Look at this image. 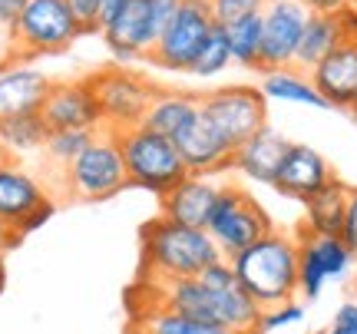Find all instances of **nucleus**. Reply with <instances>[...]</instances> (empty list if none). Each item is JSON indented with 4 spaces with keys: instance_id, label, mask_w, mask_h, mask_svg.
<instances>
[{
    "instance_id": "obj_1",
    "label": "nucleus",
    "mask_w": 357,
    "mask_h": 334,
    "mask_svg": "<svg viewBox=\"0 0 357 334\" xmlns=\"http://www.w3.org/2000/svg\"><path fill=\"white\" fill-rule=\"evenodd\" d=\"M218 245L205 229H189L159 215L142 225V278L153 284L199 278L208 265H215Z\"/></svg>"
},
{
    "instance_id": "obj_2",
    "label": "nucleus",
    "mask_w": 357,
    "mask_h": 334,
    "mask_svg": "<svg viewBox=\"0 0 357 334\" xmlns=\"http://www.w3.org/2000/svg\"><path fill=\"white\" fill-rule=\"evenodd\" d=\"M235 278L258 308H275L298 295V238L268 231L261 242L231 255Z\"/></svg>"
},
{
    "instance_id": "obj_3",
    "label": "nucleus",
    "mask_w": 357,
    "mask_h": 334,
    "mask_svg": "<svg viewBox=\"0 0 357 334\" xmlns=\"http://www.w3.org/2000/svg\"><path fill=\"white\" fill-rule=\"evenodd\" d=\"M146 288H149L153 305H162L169 311H178V314H189V318H199V321L208 324H222V328L238 334H258L261 308L248 298L245 288L212 291L199 278H182V282H169V284L146 282Z\"/></svg>"
},
{
    "instance_id": "obj_4",
    "label": "nucleus",
    "mask_w": 357,
    "mask_h": 334,
    "mask_svg": "<svg viewBox=\"0 0 357 334\" xmlns=\"http://www.w3.org/2000/svg\"><path fill=\"white\" fill-rule=\"evenodd\" d=\"M116 139H119V153H123V162H126L129 185L166 199L178 182L189 179V169L182 162L176 142L153 132V129H146L142 123L116 132Z\"/></svg>"
},
{
    "instance_id": "obj_5",
    "label": "nucleus",
    "mask_w": 357,
    "mask_h": 334,
    "mask_svg": "<svg viewBox=\"0 0 357 334\" xmlns=\"http://www.w3.org/2000/svg\"><path fill=\"white\" fill-rule=\"evenodd\" d=\"M63 185L66 195L79 202H106L126 189V162L113 129H100L96 139L73 159V166L63 169Z\"/></svg>"
},
{
    "instance_id": "obj_6",
    "label": "nucleus",
    "mask_w": 357,
    "mask_h": 334,
    "mask_svg": "<svg viewBox=\"0 0 357 334\" xmlns=\"http://www.w3.org/2000/svg\"><path fill=\"white\" fill-rule=\"evenodd\" d=\"M86 33L79 17L66 0H26L13 24L17 50L20 56H47V53H63Z\"/></svg>"
},
{
    "instance_id": "obj_7",
    "label": "nucleus",
    "mask_w": 357,
    "mask_h": 334,
    "mask_svg": "<svg viewBox=\"0 0 357 334\" xmlns=\"http://www.w3.org/2000/svg\"><path fill=\"white\" fill-rule=\"evenodd\" d=\"M205 231L212 235L218 252L225 258H231V255H238V252H245V248H252L255 242H261L268 231H275V225H271L265 208L258 206L245 189L222 185Z\"/></svg>"
},
{
    "instance_id": "obj_8",
    "label": "nucleus",
    "mask_w": 357,
    "mask_h": 334,
    "mask_svg": "<svg viewBox=\"0 0 357 334\" xmlns=\"http://www.w3.org/2000/svg\"><path fill=\"white\" fill-rule=\"evenodd\" d=\"M93 93L100 100V113H102V129H132L142 123V116L149 113V106L155 100V86L149 79H142L139 73H132L126 66H113V70H102L89 77Z\"/></svg>"
},
{
    "instance_id": "obj_9",
    "label": "nucleus",
    "mask_w": 357,
    "mask_h": 334,
    "mask_svg": "<svg viewBox=\"0 0 357 334\" xmlns=\"http://www.w3.org/2000/svg\"><path fill=\"white\" fill-rule=\"evenodd\" d=\"M215 26L218 24L212 17L208 0H182L172 24L166 26V33H162V40H159V47L153 50L149 60L155 66H162V70H172V73H189L199 50L205 47V40L212 37Z\"/></svg>"
},
{
    "instance_id": "obj_10",
    "label": "nucleus",
    "mask_w": 357,
    "mask_h": 334,
    "mask_svg": "<svg viewBox=\"0 0 357 334\" xmlns=\"http://www.w3.org/2000/svg\"><path fill=\"white\" fill-rule=\"evenodd\" d=\"M202 109L235 149L245 139H252L258 129L268 126V100L258 86H245V83H231V86L205 93Z\"/></svg>"
},
{
    "instance_id": "obj_11",
    "label": "nucleus",
    "mask_w": 357,
    "mask_h": 334,
    "mask_svg": "<svg viewBox=\"0 0 357 334\" xmlns=\"http://www.w3.org/2000/svg\"><path fill=\"white\" fill-rule=\"evenodd\" d=\"M307 17H311V10L305 7V0H265V10H261V73L294 66Z\"/></svg>"
},
{
    "instance_id": "obj_12",
    "label": "nucleus",
    "mask_w": 357,
    "mask_h": 334,
    "mask_svg": "<svg viewBox=\"0 0 357 334\" xmlns=\"http://www.w3.org/2000/svg\"><path fill=\"white\" fill-rule=\"evenodd\" d=\"M43 123L50 126V132L60 129H100L102 126V113H100V100L93 93V83L86 79H60L53 83L47 100L40 106Z\"/></svg>"
},
{
    "instance_id": "obj_13",
    "label": "nucleus",
    "mask_w": 357,
    "mask_h": 334,
    "mask_svg": "<svg viewBox=\"0 0 357 334\" xmlns=\"http://www.w3.org/2000/svg\"><path fill=\"white\" fill-rule=\"evenodd\" d=\"M172 142H176L178 155H182V162L189 169V176H218V172L231 169L235 146H231V142L222 136V129L205 116V109H199V116H195Z\"/></svg>"
},
{
    "instance_id": "obj_14",
    "label": "nucleus",
    "mask_w": 357,
    "mask_h": 334,
    "mask_svg": "<svg viewBox=\"0 0 357 334\" xmlns=\"http://www.w3.org/2000/svg\"><path fill=\"white\" fill-rule=\"evenodd\" d=\"M331 179H334L331 162H328L314 146L291 142V146H288V155H284V162H281V169H278V179H275L271 189H278L281 195H288V199L305 206L307 199L318 195Z\"/></svg>"
},
{
    "instance_id": "obj_15",
    "label": "nucleus",
    "mask_w": 357,
    "mask_h": 334,
    "mask_svg": "<svg viewBox=\"0 0 357 334\" xmlns=\"http://www.w3.org/2000/svg\"><path fill=\"white\" fill-rule=\"evenodd\" d=\"M311 83L318 93L328 100V106L337 109H351L357 96V40L344 37L334 47L314 70H311Z\"/></svg>"
},
{
    "instance_id": "obj_16",
    "label": "nucleus",
    "mask_w": 357,
    "mask_h": 334,
    "mask_svg": "<svg viewBox=\"0 0 357 334\" xmlns=\"http://www.w3.org/2000/svg\"><path fill=\"white\" fill-rule=\"evenodd\" d=\"M288 146L291 139H284L278 129H258L252 139H245L235 153H231V169L242 172L245 179L261 182V185H275L278 179V169L288 155Z\"/></svg>"
},
{
    "instance_id": "obj_17",
    "label": "nucleus",
    "mask_w": 357,
    "mask_h": 334,
    "mask_svg": "<svg viewBox=\"0 0 357 334\" xmlns=\"http://www.w3.org/2000/svg\"><path fill=\"white\" fill-rule=\"evenodd\" d=\"M50 195L37 176H30L10 159H0V219L10 229H20Z\"/></svg>"
},
{
    "instance_id": "obj_18",
    "label": "nucleus",
    "mask_w": 357,
    "mask_h": 334,
    "mask_svg": "<svg viewBox=\"0 0 357 334\" xmlns=\"http://www.w3.org/2000/svg\"><path fill=\"white\" fill-rule=\"evenodd\" d=\"M218 192H222V185L212 176H189L162 199V215L178 225H189V229H205L212 219Z\"/></svg>"
},
{
    "instance_id": "obj_19",
    "label": "nucleus",
    "mask_w": 357,
    "mask_h": 334,
    "mask_svg": "<svg viewBox=\"0 0 357 334\" xmlns=\"http://www.w3.org/2000/svg\"><path fill=\"white\" fill-rule=\"evenodd\" d=\"M53 79L33 66H17L0 73V116L10 113H40V106L50 93Z\"/></svg>"
},
{
    "instance_id": "obj_20",
    "label": "nucleus",
    "mask_w": 357,
    "mask_h": 334,
    "mask_svg": "<svg viewBox=\"0 0 357 334\" xmlns=\"http://www.w3.org/2000/svg\"><path fill=\"white\" fill-rule=\"evenodd\" d=\"M347 199H351V185L334 176L318 195H311L305 202L301 231H307V235H341L347 215Z\"/></svg>"
},
{
    "instance_id": "obj_21",
    "label": "nucleus",
    "mask_w": 357,
    "mask_h": 334,
    "mask_svg": "<svg viewBox=\"0 0 357 334\" xmlns=\"http://www.w3.org/2000/svg\"><path fill=\"white\" fill-rule=\"evenodd\" d=\"M261 96L271 103H288V106H311V109H331L328 100L318 93L311 83V73L298 70V66H281V70H265L261 73Z\"/></svg>"
},
{
    "instance_id": "obj_22",
    "label": "nucleus",
    "mask_w": 357,
    "mask_h": 334,
    "mask_svg": "<svg viewBox=\"0 0 357 334\" xmlns=\"http://www.w3.org/2000/svg\"><path fill=\"white\" fill-rule=\"evenodd\" d=\"M199 109H202V96L178 90H159L153 106H149V113L142 116V126L166 136V139H176L178 132L199 116Z\"/></svg>"
},
{
    "instance_id": "obj_23",
    "label": "nucleus",
    "mask_w": 357,
    "mask_h": 334,
    "mask_svg": "<svg viewBox=\"0 0 357 334\" xmlns=\"http://www.w3.org/2000/svg\"><path fill=\"white\" fill-rule=\"evenodd\" d=\"M341 40H344V17L341 13H311L305 24V33H301V43H298L294 66L311 73Z\"/></svg>"
},
{
    "instance_id": "obj_24",
    "label": "nucleus",
    "mask_w": 357,
    "mask_h": 334,
    "mask_svg": "<svg viewBox=\"0 0 357 334\" xmlns=\"http://www.w3.org/2000/svg\"><path fill=\"white\" fill-rule=\"evenodd\" d=\"M129 328H136L142 334H238L222 328V324H208L199 318H189V314H178V311H169L162 305H149V308L136 311Z\"/></svg>"
},
{
    "instance_id": "obj_25",
    "label": "nucleus",
    "mask_w": 357,
    "mask_h": 334,
    "mask_svg": "<svg viewBox=\"0 0 357 334\" xmlns=\"http://www.w3.org/2000/svg\"><path fill=\"white\" fill-rule=\"evenodd\" d=\"M298 245L318 261L328 282H344L357 261V255L344 245L341 235H307V231H298Z\"/></svg>"
},
{
    "instance_id": "obj_26",
    "label": "nucleus",
    "mask_w": 357,
    "mask_h": 334,
    "mask_svg": "<svg viewBox=\"0 0 357 334\" xmlns=\"http://www.w3.org/2000/svg\"><path fill=\"white\" fill-rule=\"evenodd\" d=\"M50 139V126L40 113H10L0 116V146L3 153H33Z\"/></svg>"
},
{
    "instance_id": "obj_27",
    "label": "nucleus",
    "mask_w": 357,
    "mask_h": 334,
    "mask_svg": "<svg viewBox=\"0 0 357 334\" xmlns=\"http://www.w3.org/2000/svg\"><path fill=\"white\" fill-rule=\"evenodd\" d=\"M225 37H229L231 63L261 70V13H252V17H242V20L229 24Z\"/></svg>"
},
{
    "instance_id": "obj_28",
    "label": "nucleus",
    "mask_w": 357,
    "mask_h": 334,
    "mask_svg": "<svg viewBox=\"0 0 357 334\" xmlns=\"http://www.w3.org/2000/svg\"><path fill=\"white\" fill-rule=\"evenodd\" d=\"M96 132H100V129H60V132H50V139L43 146L47 162L56 169L73 166V159L86 149L89 142L96 139Z\"/></svg>"
},
{
    "instance_id": "obj_29",
    "label": "nucleus",
    "mask_w": 357,
    "mask_h": 334,
    "mask_svg": "<svg viewBox=\"0 0 357 334\" xmlns=\"http://www.w3.org/2000/svg\"><path fill=\"white\" fill-rule=\"evenodd\" d=\"M231 63V50H229V37H225V26H215L212 37L205 40V47L199 50L195 63H192V77H218L225 66Z\"/></svg>"
},
{
    "instance_id": "obj_30",
    "label": "nucleus",
    "mask_w": 357,
    "mask_h": 334,
    "mask_svg": "<svg viewBox=\"0 0 357 334\" xmlns=\"http://www.w3.org/2000/svg\"><path fill=\"white\" fill-rule=\"evenodd\" d=\"M305 301H284V305H275V308H265L261 318H258V334H271V331H281V328H294V324L305 321Z\"/></svg>"
},
{
    "instance_id": "obj_31",
    "label": "nucleus",
    "mask_w": 357,
    "mask_h": 334,
    "mask_svg": "<svg viewBox=\"0 0 357 334\" xmlns=\"http://www.w3.org/2000/svg\"><path fill=\"white\" fill-rule=\"evenodd\" d=\"M212 7V17H215L218 26H229L242 17H252V13L265 10V0H208Z\"/></svg>"
},
{
    "instance_id": "obj_32",
    "label": "nucleus",
    "mask_w": 357,
    "mask_h": 334,
    "mask_svg": "<svg viewBox=\"0 0 357 334\" xmlns=\"http://www.w3.org/2000/svg\"><path fill=\"white\" fill-rule=\"evenodd\" d=\"M199 282L205 288H212V291H231V288H242L238 278H235V268H231L229 258H218L215 265H208V268L199 275Z\"/></svg>"
},
{
    "instance_id": "obj_33",
    "label": "nucleus",
    "mask_w": 357,
    "mask_h": 334,
    "mask_svg": "<svg viewBox=\"0 0 357 334\" xmlns=\"http://www.w3.org/2000/svg\"><path fill=\"white\" fill-rule=\"evenodd\" d=\"M328 334H357V301H344L334 311V321Z\"/></svg>"
},
{
    "instance_id": "obj_34",
    "label": "nucleus",
    "mask_w": 357,
    "mask_h": 334,
    "mask_svg": "<svg viewBox=\"0 0 357 334\" xmlns=\"http://www.w3.org/2000/svg\"><path fill=\"white\" fill-rule=\"evenodd\" d=\"M341 238H344V245L357 255V185H351V199H347V215H344Z\"/></svg>"
},
{
    "instance_id": "obj_35",
    "label": "nucleus",
    "mask_w": 357,
    "mask_h": 334,
    "mask_svg": "<svg viewBox=\"0 0 357 334\" xmlns=\"http://www.w3.org/2000/svg\"><path fill=\"white\" fill-rule=\"evenodd\" d=\"M17 60H20V50H17L13 26H3V24H0V73H3V70H10Z\"/></svg>"
},
{
    "instance_id": "obj_36",
    "label": "nucleus",
    "mask_w": 357,
    "mask_h": 334,
    "mask_svg": "<svg viewBox=\"0 0 357 334\" xmlns=\"http://www.w3.org/2000/svg\"><path fill=\"white\" fill-rule=\"evenodd\" d=\"M73 13L79 17V24L86 30H96V13H100V0H66Z\"/></svg>"
},
{
    "instance_id": "obj_37",
    "label": "nucleus",
    "mask_w": 357,
    "mask_h": 334,
    "mask_svg": "<svg viewBox=\"0 0 357 334\" xmlns=\"http://www.w3.org/2000/svg\"><path fill=\"white\" fill-rule=\"evenodd\" d=\"M53 212H56V202H53V199H47V202H43V206H40L37 212H33V215H30V219H26L17 231H20V235H30V231H37L40 225H47V222L53 219Z\"/></svg>"
},
{
    "instance_id": "obj_38",
    "label": "nucleus",
    "mask_w": 357,
    "mask_h": 334,
    "mask_svg": "<svg viewBox=\"0 0 357 334\" xmlns=\"http://www.w3.org/2000/svg\"><path fill=\"white\" fill-rule=\"evenodd\" d=\"M311 13H344L354 7V0H305Z\"/></svg>"
},
{
    "instance_id": "obj_39",
    "label": "nucleus",
    "mask_w": 357,
    "mask_h": 334,
    "mask_svg": "<svg viewBox=\"0 0 357 334\" xmlns=\"http://www.w3.org/2000/svg\"><path fill=\"white\" fill-rule=\"evenodd\" d=\"M126 3H129V0H100V13H96V30H102V26L109 24V20H113V17L123 10Z\"/></svg>"
},
{
    "instance_id": "obj_40",
    "label": "nucleus",
    "mask_w": 357,
    "mask_h": 334,
    "mask_svg": "<svg viewBox=\"0 0 357 334\" xmlns=\"http://www.w3.org/2000/svg\"><path fill=\"white\" fill-rule=\"evenodd\" d=\"M24 7H26V0H0V24H3V26H13Z\"/></svg>"
},
{
    "instance_id": "obj_41",
    "label": "nucleus",
    "mask_w": 357,
    "mask_h": 334,
    "mask_svg": "<svg viewBox=\"0 0 357 334\" xmlns=\"http://www.w3.org/2000/svg\"><path fill=\"white\" fill-rule=\"evenodd\" d=\"M20 242H24V235H20V231H17V229H10L7 222L0 219V258L7 255L10 248H17V245H20Z\"/></svg>"
},
{
    "instance_id": "obj_42",
    "label": "nucleus",
    "mask_w": 357,
    "mask_h": 334,
    "mask_svg": "<svg viewBox=\"0 0 357 334\" xmlns=\"http://www.w3.org/2000/svg\"><path fill=\"white\" fill-rule=\"evenodd\" d=\"M0 288H3V258H0Z\"/></svg>"
},
{
    "instance_id": "obj_43",
    "label": "nucleus",
    "mask_w": 357,
    "mask_h": 334,
    "mask_svg": "<svg viewBox=\"0 0 357 334\" xmlns=\"http://www.w3.org/2000/svg\"><path fill=\"white\" fill-rule=\"evenodd\" d=\"M351 113H354V116H357V96H354V103H351Z\"/></svg>"
},
{
    "instance_id": "obj_44",
    "label": "nucleus",
    "mask_w": 357,
    "mask_h": 334,
    "mask_svg": "<svg viewBox=\"0 0 357 334\" xmlns=\"http://www.w3.org/2000/svg\"><path fill=\"white\" fill-rule=\"evenodd\" d=\"M126 334H142V331H136V328H126Z\"/></svg>"
},
{
    "instance_id": "obj_45",
    "label": "nucleus",
    "mask_w": 357,
    "mask_h": 334,
    "mask_svg": "<svg viewBox=\"0 0 357 334\" xmlns=\"http://www.w3.org/2000/svg\"><path fill=\"white\" fill-rule=\"evenodd\" d=\"M3 155H7V153H3V146H0V159H3Z\"/></svg>"
},
{
    "instance_id": "obj_46",
    "label": "nucleus",
    "mask_w": 357,
    "mask_h": 334,
    "mask_svg": "<svg viewBox=\"0 0 357 334\" xmlns=\"http://www.w3.org/2000/svg\"><path fill=\"white\" fill-rule=\"evenodd\" d=\"M354 3H357V0H354Z\"/></svg>"
}]
</instances>
